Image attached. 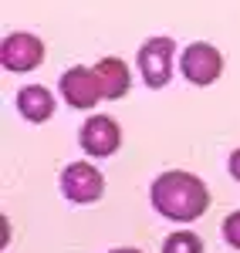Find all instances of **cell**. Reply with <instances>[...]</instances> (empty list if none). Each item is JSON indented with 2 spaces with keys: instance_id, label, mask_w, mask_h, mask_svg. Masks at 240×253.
Segmentation results:
<instances>
[{
  "instance_id": "30bf717a",
  "label": "cell",
  "mask_w": 240,
  "mask_h": 253,
  "mask_svg": "<svg viewBox=\"0 0 240 253\" xmlns=\"http://www.w3.org/2000/svg\"><path fill=\"white\" fill-rule=\"evenodd\" d=\"M162 253H203V240L196 233H190V230H180V233L166 236Z\"/></svg>"
},
{
  "instance_id": "3957f363",
  "label": "cell",
  "mask_w": 240,
  "mask_h": 253,
  "mask_svg": "<svg viewBox=\"0 0 240 253\" xmlns=\"http://www.w3.org/2000/svg\"><path fill=\"white\" fill-rule=\"evenodd\" d=\"M180 68H183V78L190 81V84L206 88V84H213V81L223 75V58H220V51H217L213 44L196 41V44H190V47L183 51Z\"/></svg>"
},
{
  "instance_id": "8992f818",
  "label": "cell",
  "mask_w": 240,
  "mask_h": 253,
  "mask_svg": "<svg viewBox=\"0 0 240 253\" xmlns=\"http://www.w3.org/2000/svg\"><path fill=\"white\" fill-rule=\"evenodd\" d=\"M78 142H81V149H85L88 156L105 159V156H112V152L122 145V132H119V125H115L108 115H95V118H88V122L81 125Z\"/></svg>"
},
{
  "instance_id": "6da1fadb",
  "label": "cell",
  "mask_w": 240,
  "mask_h": 253,
  "mask_svg": "<svg viewBox=\"0 0 240 253\" xmlns=\"http://www.w3.org/2000/svg\"><path fill=\"white\" fill-rule=\"evenodd\" d=\"M149 199H152L156 213H162L166 219H176V223H193L210 210V193H206L203 179H196L193 172H162L152 182Z\"/></svg>"
},
{
  "instance_id": "9c48e42d",
  "label": "cell",
  "mask_w": 240,
  "mask_h": 253,
  "mask_svg": "<svg viewBox=\"0 0 240 253\" xmlns=\"http://www.w3.org/2000/svg\"><path fill=\"white\" fill-rule=\"evenodd\" d=\"M95 78H98L101 98H122L129 91V68L119 58H101L95 64Z\"/></svg>"
},
{
  "instance_id": "7a4b0ae2",
  "label": "cell",
  "mask_w": 240,
  "mask_h": 253,
  "mask_svg": "<svg viewBox=\"0 0 240 253\" xmlns=\"http://www.w3.org/2000/svg\"><path fill=\"white\" fill-rule=\"evenodd\" d=\"M173 51H176V41L173 38H149L139 47V75L149 88H166L173 78Z\"/></svg>"
},
{
  "instance_id": "ba28073f",
  "label": "cell",
  "mask_w": 240,
  "mask_h": 253,
  "mask_svg": "<svg viewBox=\"0 0 240 253\" xmlns=\"http://www.w3.org/2000/svg\"><path fill=\"white\" fill-rule=\"evenodd\" d=\"M17 112L27 122H48L51 112H54V98H51L48 88H41V84H27V88L17 91Z\"/></svg>"
},
{
  "instance_id": "8fae6325",
  "label": "cell",
  "mask_w": 240,
  "mask_h": 253,
  "mask_svg": "<svg viewBox=\"0 0 240 253\" xmlns=\"http://www.w3.org/2000/svg\"><path fill=\"white\" fill-rule=\"evenodd\" d=\"M223 240H227L234 250H240V210L223 219Z\"/></svg>"
},
{
  "instance_id": "5b68a950",
  "label": "cell",
  "mask_w": 240,
  "mask_h": 253,
  "mask_svg": "<svg viewBox=\"0 0 240 253\" xmlns=\"http://www.w3.org/2000/svg\"><path fill=\"white\" fill-rule=\"evenodd\" d=\"M0 61H3L7 71H34V68H41V61H44V44L34 34L17 31V34H10V38L3 41Z\"/></svg>"
},
{
  "instance_id": "52a82bcc",
  "label": "cell",
  "mask_w": 240,
  "mask_h": 253,
  "mask_svg": "<svg viewBox=\"0 0 240 253\" xmlns=\"http://www.w3.org/2000/svg\"><path fill=\"white\" fill-rule=\"evenodd\" d=\"M61 98L71 105V108H95L101 98V88H98V78H95V68H68L61 75Z\"/></svg>"
},
{
  "instance_id": "7c38bea8",
  "label": "cell",
  "mask_w": 240,
  "mask_h": 253,
  "mask_svg": "<svg viewBox=\"0 0 240 253\" xmlns=\"http://www.w3.org/2000/svg\"><path fill=\"white\" fill-rule=\"evenodd\" d=\"M230 175H234V179L240 182V149L234 152V156H230Z\"/></svg>"
},
{
  "instance_id": "277c9868",
  "label": "cell",
  "mask_w": 240,
  "mask_h": 253,
  "mask_svg": "<svg viewBox=\"0 0 240 253\" xmlns=\"http://www.w3.org/2000/svg\"><path fill=\"white\" fill-rule=\"evenodd\" d=\"M101 189H105V179L88 162H71L61 172V193L68 196L71 203H98Z\"/></svg>"
},
{
  "instance_id": "4fadbf2b",
  "label": "cell",
  "mask_w": 240,
  "mask_h": 253,
  "mask_svg": "<svg viewBox=\"0 0 240 253\" xmlns=\"http://www.w3.org/2000/svg\"><path fill=\"white\" fill-rule=\"evenodd\" d=\"M112 253H139V250H132V247H122V250H112Z\"/></svg>"
}]
</instances>
